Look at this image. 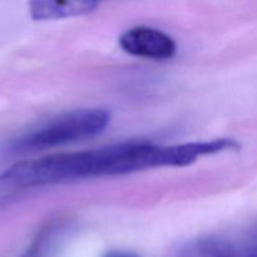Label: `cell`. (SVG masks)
Returning a JSON list of instances; mask_svg holds the SVG:
<instances>
[{
  "instance_id": "7a4b0ae2",
  "label": "cell",
  "mask_w": 257,
  "mask_h": 257,
  "mask_svg": "<svg viewBox=\"0 0 257 257\" xmlns=\"http://www.w3.org/2000/svg\"><path fill=\"white\" fill-rule=\"evenodd\" d=\"M109 119V113L99 108L70 110L30 130L15 141L14 147L22 152H35L77 142L103 132Z\"/></svg>"
},
{
  "instance_id": "277c9868",
  "label": "cell",
  "mask_w": 257,
  "mask_h": 257,
  "mask_svg": "<svg viewBox=\"0 0 257 257\" xmlns=\"http://www.w3.org/2000/svg\"><path fill=\"white\" fill-rule=\"evenodd\" d=\"M119 45L124 52L146 59L167 60L176 54V43L165 32L151 27H135L119 37Z\"/></svg>"
},
{
  "instance_id": "3957f363",
  "label": "cell",
  "mask_w": 257,
  "mask_h": 257,
  "mask_svg": "<svg viewBox=\"0 0 257 257\" xmlns=\"http://www.w3.org/2000/svg\"><path fill=\"white\" fill-rule=\"evenodd\" d=\"M178 257H257V223L240 232L195 238L181 248Z\"/></svg>"
},
{
  "instance_id": "8992f818",
  "label": "cell",
  "mask_w": 257,
  "mask_h": 257,
  "mask_svg": "<svg viewBox=\"0 0 257 257\" xmlns=\"http://www.w3.org/2000/svg\"><path fill=\"white\" fill-rule=\"evenodd\" d=\"M63 221L53 220L42 227V230L37 233L33 242L27 248L22 257H45L48 250L53 241L55 240L58 233L62 231Z\"/></svg>"
},
{
  "instance_id": "6da1fadb",
  "label": "cell",
  "mask_w": 257,
  "mask_h": 257,
  "mask_svg": "<svg viewBox=\"0 0 257 257\" xmlns=\"http://www.w3.org/2000/svg\"><path fill=\"white\" fill-rule=\"evenodd\" d=\"M231 138L161 146L125 142L97 150L65 152L18 162L0 173V191L43 187L68 181L127 175L160 167H183L200 157L237 150Z\"/></svg>"
},
{
  "instance_id": "52a82bcc",
  "label": "cell",
  "mask_w": 257,
  "mask_h": 257,
  "mask_svg": "<svg viewBox=\"0 0 257 257\" xmlns=\"http://www.w3.org/2000/svg\"><path fill=\"white\" fill-rule=\"evenodd\" d=\"M104 257H140L133 252H128V251H112L108 252Z\"/></svg>"
},
{
  "instance_id": "5b68a950",
  "label": "cell",
  "mask_w": 257,
  "mask_h": 257,
  "mask_svg": "<svg viewBox=\"0 0 257 257\" xmlns=\"http://www.w3.org/2000/svg\"><path fill=\"white\" fill-rule=\"evenodd\" d=\"M104 0H29V14L34 20H57L87 14Z\"/></svg>"
}]
</instances>
